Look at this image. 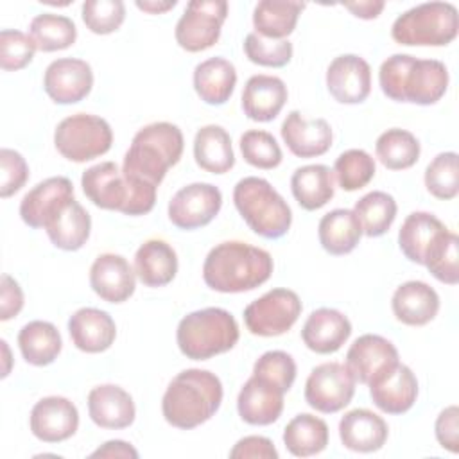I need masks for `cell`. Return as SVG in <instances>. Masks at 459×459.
<instances>
[{"label":"cell","instance_id":"obj_37","mask_svg":"<svg viewBox=\"0 0 459 459\" xmlns=\"http://www.w3.org/2000/svg\"><path fill=\"white\" fill-rule=\"evenodd\" d=\"M305 4L287 0H262L255 5V32L267 39H287L294 32Z\"/></svg>","mask_w":459,"mask_h":459},{"label":"cell","instance_id":"obj_20","mask_svg":"<svg viewBox=\"0 0 459 459\" xmlns=\"http://www.w3.org/2000/svg\"><path fill=\"white\" fill-rule=\"evenodd\" d=\"M285 393L271 382L251 375L237 398V411L242 421L249 425H271L283 412Z\"/></svg>","mask_w":459,"mask_h":459},{"label":"cell","instance_id":"obj_15","mask_svg":"<svg viewBox=\"0 0 459 459\" xmlns=\"http://www.w3.org/2000/svg\"><path fill=\"white\" fill-rule=\"evenodd\" d=\"M81 186L84 195L102 210L126 215L131 201V186L115 161H100L82 172Z\"/></svg>","mask_w":459,"mask_h":459},{"label":"cell","instance_id":"obj_12","mask_svg":"<svg viewBox=\"0 0 459 459\" xmlns=\"http://www.w3.org/2000/svg\"><path fill=\"white\" fill-rule=\"evenodd\" d=\"M222 208V194L212 183H190L179 188L167 208L169 221L179 230H197L210 224Z\"/></svg>","mask_w":459,"mask_h":459},{"label":"cell","instance_id":"obj_44","mask_svg":"<svg viewBox=\"0 0 459 459\" xmlns=\"http://www.w3.org/2000/svg\"><path fill=\"white\" fill-rule=\"evenodd\" d=\"M425 186L430 195L441 201H450L459 194V167L457 152H439L425 169Z\"/></svg>","mask_w":459,"mask_h":459},{"label":"cell","instance_id":"obj_25","mask_svg":"<svg viewBox=\"0 0 459 459\" xmlns=\"http://www.w3.org/2000/svg\"><path fill=\"white\" fill-rule=\"evenodd\" d=\"M88 414L100 429L120 430L134 421L133 396L115 384H102L88 393Z\"/></svg>","mask_w":459,"mask_h":459},{"label":"cell","instance_id":"obj_51","mask_svg":"<svg viewBox=\"0 0 459 459\" xmlns=\"http://www.w3.org/2000/svg\"><path fill=\"white\" fill-rule=\"evenodd\" d=\"M436 439L448 452L455 454L459 450V409L457 405L445 407L436 418Z\"/></svg>","mask_w":459,"mask_h":459},{"label":"cell","instance_id":"obj_18","mask_svg":"<svg viewBox=\"0 0 459 459\" xmlns=\"http://www.w3.org/2000/svg\"><path fill=\"white\" fill-rule=\"evenodd\" d=\"M90 285L100 299L124 303L134 292L136 273L122 255L102 253L90 267Z\"/></svg>","mask_w":459,"mask_h":459},{"label":"cell","instance_id":"obj_6","mask_svg":"<svg viewBox=\"0 0 459 459\" xmlns=\"http://www.w3.org/2000/svg\"><path fill=\"white\" fill-rule=\"evenodd\" d=\"M233 203L246 224L264 238H280L292 224L290 206L264 178L247 176L237 181Z\"/></svg>","mask_w":459,"mask_h":459},{"label":"cell","instance_id":"obj_13","mask_svg":"<svg viewBox=\"0 0 459 459\" xmlns=\"http://www.w3.org/2000/svg\"><path fill=\"white\" fill-rule=\"evenodd\" d=\"M398 350L377 333H364L353 341L346 353V368L355 382L369 385L398 364Z\"/></svg>","mask_w":459,"mask_h":459},{"label":"cell","instance_id":"obj_32","mask_svg":"<svg viewBox=\"0 0 459 459\" xmlns=\"http://www.w3.org/2000/svg\"><path fill=\"white\" fill-rule=\"evenodd\" d=\"M290 190L303 210H319L335 194L333 170L321 163L298 167L290 178Z\"/></svg>","mask_w":459,"mask_h":459},{"label":"cell","instance_id":"obj_16","mask_svg":"<svg viewBox=\"0 0 459 459\" xmlns=\"http://www.w3.org/2000/svg\"><path fill=\"white\" fill-rule=\"evenodd\" d=\"M326 88L341 104H360L371 93V66L357 54L337 56L326 68Z\"/></svg>","mask_w":459,"mask_h":459},{"label":"cell","instance_id":"obj_5","mask_svg":"<svg viewBox=\"0 0 459 459\" xmlns=\"http://www.w3.org/2000/svg\"><path fill=\"white\" fill-rule=\"evenodd\" d=\"M237 319L226 308L208 307L186 314L176 330L179 351L192 360H208L238 342Z\"/></svg>","mask_w":459,"mask_h":459},{"label":"cell","instance_id":"obj_55","mask_svg":"<svg viewBox=\"0 0 459 459\" xmlns=\"http://www.w3.org/2000/svg\"><path fill=\"white\" fill-rule=\"evenodd\" d=\"M353 16L362 20H373L377 18L385 4L382 0H359V2H344L342 4Z\"/></svg>","mask_w":459,"mask_h":459},{"label":"cell","instance_id":"obj_43","mask_svg":"<svg viewBox=\"0 0 459 459\" xmlns=\"http://www.w3.org/2000/svg\"><path fill=\"white\" fill-rule=\"evenodd\" d=\"M375 172V160L364 149H348L339 154L333 163V176L339 186L346 192L364 188L373 179Z\"/></svg>","mask_w":459,"mask_h":459},{"label":"cell","instance_id":"obj_9","mask_svg":"<svg viewBox=\"0 0 459 459\" xmlns=\"http://www.w3.org/2000/svg\"><path fill=\"white\" fill-rule=\"evenodd\" d=\"M301 299L290 289H271L244 308L246 328L258 337H276L289 332L301 314Z\"/></svg>","mask_w":459,"mask_h":459},{"label":"cell","instance_id":"obj_36","mask_svg":"<svg viewBox=\"0 0 459 459\" xmlns=\"http://www.w3.org/2000/svg\"><path fill=\"white\" fill-rule=\"evenodd\" d=\"M18 348L25 362L32 366H48L61 353L63 341L59 330L48 321H29L18 332Z\"/></svg>","mask_w":459,"mask_h":459},{"label":"cell","instance_id":"obj_24","mask_svg":"<svg viewBox=\"0 0 459 459\" xmlns=\"http://www.w3.org/2000/svg\"><path fill=\"white\" fill-rule=\"evenodd\" d=\"M368 387L373 403L385 414H403L418 398L416 375L409 366L400 362Z\"/></svg>","mask_w":459,"mask_h":459},{"label":"cell","instance_id":"obj_7","mask_svg":"<svg viewBox=\"0 0 459 459\" xmlns=\"http://www.w3.org/2000/svg\"><path fill=\"white\" fill-rule=\"evenodd\" d=\"M459 14L450 2H425L400 14L391 36L405 47H445L457 38Z\"/></svg>","mask_w":459,"mask_h":459},{"label":"cell","instance_id":"obj_8","mask_svg":"<svg viewBox=\"0 0 459 459\" xmlns=\"http://www.w3.org/2000/svg\"><path fill=\"white\" fill-rule=\"evenodd\" d=\"M113 143L111 126L97 115L75 113L63 118L54 131L57 152L75 163H84L106 154Z\"/></svg>","mask_w":459,"mask_h":459},{"label":"cell","instance_id":"obj_34","mask_svg":"<svg viewBox=\"0 0 459 459\" xmlns=\"http://www.w3.org/2000/svg\"><path fill=\"white\" fill-rule=\"evenodd\" d=\"M446 230V226L429 212H412L405 217L398 231V246L405 258L423 265L429 247Z\"/></svg>","mask_w":459,"mask_h":459},{"label":"cell","instance_id":"obj_33","mask_svg":"<svg viewBox=\"0 0 459 459\" xmlns=\"http://www.w3.org/2000/svg\"><path fill=\"white\" fill-rule=\"evenodd\" d=\"M362 235L364 233L357 215L348 208H335L325 213L317 226L321 247L333 256L351 253L360 242Z\"/></svg>","mask_w":459,"mask_h":459},{"label":"cell","instance_id":"obj_19","mask_svg":"<svg viewBox=\"0 0 459 459\" xmlns=\"http://www.w3.org/2000/svg\"><path fill=\"white\" fill-rule=\"evenodd\" d=\"M281 140L298 158H316L332 147L333 133L325 118H305L299 111H290L281 124Z\"/></svg>","mask_w":459,"mask_h":459},{"label":"cell","instance_id":"obj_28","mask_svg":"<svg viewBox=\"0 0 459 459\" xmlns=\"http://www.w3.org/2000/svg\"><path fill=\"white\" fill-rule=\"evenodd\" d=\"M391 308L400 323L409 326H423L437 316L439 296L429 283L411 280L394 290Z\"/></svg>","mask_w":459,"mask_h":459},{"label":"cell","instance_id":"obj_1","mask_svg":"<svg viewBox=\"0 0 459 459\" xmlns=\"http://www.w3.org/2000/svg\"><path fill=\"white\" fill-rule=\"evenodd\" d=\"M274 264L269 251L240 240H226L210 249L203 264L204 283L217 292H247L265 283Z\"/></svg>","mask_w":459,"mask_h":459},{"label":"cell","instance_id":"obj_49","mask_svg":"<svg viewBox=\"0 0 459 459\" xmlns=\"http://www.w3.org/2000/svg\"><path fill=\"white\" fill-rule=\"evenodd\" d=\"M32 38L22 30L4 29L0 32V66L5 72L25 68L36 52Z\"/></svg>","mask_w":459,"mask_h":459},{"label":"cell","instance_id":"obj_31","mask_svg":"<svg viewBox=\"0 0 459 459\" xmlns=\"http://www.w3.org/2000/svg\"><path fill=\"white\" fill-rule=\"evenodd\" d=\"M237 70L224 57H210L194 68V90L210 106H222L233 95Z\"/></svg>","mask_w":459,"mask_h":459},{"label":"cell","instance_id":"obj_54","mask_svg":"<svg viewBox=\"0 0 459 459\" xmlns=\"http://www.w3.org/2000/svg\"><path fill=\"white\" fill-rule=\"evenodd\" d=\"M90 457H126V459H136L138 457V450L122 439H111L106 441L102 446H99L97 450H93L90 454Z\"/></svg>","mask_w":459,"mask_h":459},{"label":"cell","instance_id":"obj_11","mask_svg":"<svg viewBox=\"0 0 459 459\" xmlns=\"http://www.w3.org/2000/svg\"><path fill=\"white\" fill-rule=\"evenodd\" d=\"M355 394V378L341 362L316 366L305 382V402L323 414L342 411Z\"/></svg>","mask_w":459,"mask_h":459},{"label":"cell","instance_id":"obj_23","mask_svg":"<svg viewBox=\"0 0 459 459\" xmlns=\"http://www.w3.org/2000/svg\"><path fill=\"white\" fill-rule=\"evenodd\" d=\"M68 333L77 350L84 353H100L115 342L117 325L106 310L82 307L70 316Z\"/></svg>","mask_w":459,"mask_h":459},{"label":"cell","instance_id":"obj_39","mask_svg":"<svg viewBox=\"0 0 459 459\" xmlns=\"http://www.w3.org/2000/svg\"><path fill=\"white\" fill-rule=\"evenodd\" d=\"M375 152L378 161L389 170L411 169L420 160V142L405 129L393 127L384 131L375 143Z\"/></svg>","mask_w":459,"mask_h":459},{"label":"cell","instance_id":"obj_53","mask_svg":"<svg viewBox=\"0 0 459 459\" xmlns=\"http://www.w3.org/2000/svg\"><path fill=\"white\" fill-rule=\"evenodd\" d=\"M23 308V292L18 281L9 276L2 274L0 280V321H9L20 314Z\"/></svg>","mask_w":459,"mask_h":459},{"label":"cell","instance_id":"obj_48","mask_svg":"<svg viewBox=\"0 0 459 459\" xmlns=\"http://www.w3.org/2000/svg\"><path fill=\"white\" fill-rule=\"evenodd\" d=\"M253 375L271 382L273 385L287 393L296 380V362L287 351L271 350L256 359L253 366Z\"/></svg>","mask_w":459,"mask_h":459},{"label":"cell","instance_id":"obj_3","mask_svg":"<svg viewBox=\"0 0 459 459\" xmlns=\"http://www.w3.org/2000/svg\"><path fill=\"white\" fill-rule=\"evenodd\" d=\"M221 378L208 369H183L167 385L161 412L169 425L183 430L206 423L222 402Z\"/></svg>","mask_w":459,"mask_h":459},{"label":"cell","instance_id":"obj_2","mask_svg":"<svg viewBox=\"0 0 459 459\" xmlns=\"http://www.w3.org/2000/svg\"><path fill=\"white\" fill-rule=\"evenodd\" d=\"M378 82L382 93L394 102L430 106L446 93L448 70L437 59L393 54L380 65Z\"/></svg>","mask_w":459,"mask_h":459},{"label":"cell","instance_id":"obj_21","mask_svg":"<svg viewBox=\"0 0 459 459\" xmlns=\"http://www.w3.org/2000/svg\"><path fill=\"white\" fill-rule=\"evenodd\" d=\"M70 199L74 185L65 176H54L38 183L20 203V217L30 228H45L48 219Z\"/></svg>","mask_w":459,"mask_h":459},{"label":"cell","instance_id":"obj_50","mask_svg":"<svg viewBox=\"0 0 459 459\" xmlns=\"http://www.w3.org/2000/svg\"><path fill=\"white\" fill-rule=\"evenodd\" d=\"M0 197L14 195L29 179V165L25 158L14 151L4 147L0 151Z\"/></svg>","mask_w":459,"mask_h":459},{"label":"cell","instance_id":"obj_57","mask_svg":"<svg viewBox=\"0 0 459 459\" xmlns=\"http://www.w3.org/2000/svg\"><path fill=\"white\" fill-rule=\"evenodd\" d=\"M2 344V351H4V360H5V366H4V369H2V378H5L7 375H9V362H11V357H9V348H7V342L5 341H2L0 342Z\"/></svg>","mask_w":459,"mask_h":459},{"label":"cell","instance_id":"obj_38","mask_svg":"<svg viewBox=\"0 0 459 459\" xmlns=\"http://www.w3.org/2000/svg\"><path fill=\"white\" fill-rule=\"evenodd\" d=\"M283 445L296 457H310L328 445V425L325 420L301 412L283 429Z\"/></svg>","mask_w":459,"mask_h":459},{"label":"cell","instance_id":"obj_47","mask_svg":"<svg viewBox=\"0 0 459 459\" xmlns=\"http://www.w3.org/2000/svg\"><path fill=\"white\" fill-rule=\"evenodd\" d=\"M247 59L260 66L281 68L292 59V43L289 39H267L256 32H249L244 39Z\"/></svg>","mask_w":459,"mask_h":459},{"label":"cell","instance_id":"obj_56","mask_svg":"<svg viewBox=\"0 0 459 459\" xmlns=\"http://www.w3.org/2000/svg\"><path fill=\"white\" fill-rule=\"evenodd\" d=\"M176 0H169V2H156V0H136L134 5L140 9V11H145L149 14H161V13H167L170 9L176 7Z\"/></svg>","mask_w":459,"mask_h":459},{"label":"cell","instance_id":"obj_35","mask_svg":"<svg viewBox=\"0 0 459 459\" xmlns=\"http://www.w3.org/2000/svg\"><path fill=\"white\" fill-rule=\"evenodd\" d=\"M195 163L212 174H226L235 165L231 138L222 126L208 124L194 138Z\"/></svg>","mask_w":459,"mask_h":459},{"label":"cell","instance_id":"obj_46","mask_svg":"<svg viewBox=\"0 0 459 459\" xmlns=\"http://www.w3.org/2000/svg\"><path fill=\"white\" fill-rule=\"evenodd\" d=\"M84 25L93 34H111L120 29L126 18V5L122 0H86L81 7Z\"/></svg>","mask_w":459,"mask_h":459},{"label":"cell","instance_id":"obj_14","mask_svg":"<svg viewBox=\"0 0 459 459\" xmlns=\"http://www.w3.org/2000/svg\"><path fill=\"white\" fill-rule=\"evenodd\" d=\"M93 88V72L84 59L61 57L52 61L43 75V90L56 104H75Z\"/></svg>","mask_w":459,"mask_h":459},{"label":"cell","instance_id":"obj_26","mask_svg":"<svg viewBox=\"0 0 459 459\" xmlns=\"http://www.w3.org/2000/svg\"><path fill=\"white\" fill-rule=\"evenodd\" d=\"M387 436V423L369 409H351L339 421L341 443L351 452H377L385 445Z\"/></svg>","mask_w":459,"mask_h":459},{"label":"cell","instance_id":"obj_4","mask_svg":"<svg viewBox=\"0 0 459 459\" xmlns=\"http://www.w3.org/2000/svg\"><path fill=\"white\" fill-rule=\"evenodd\" d=\"M183 147V133L176 124L152 122L143 126L133 136L124 156L122 174L131 181L158 186L167 170L181 160Z\"/></svg>","mask_w":459,"mask_h":459},{"label":"cell","instance_id":"obj_22","mask_svg":"<svg viewBox=\"0 0 459 459\" xmlns=\"http://www.w3.org/2000/svg\"><path fill=\"white\" fill-rule=\"evenodd\" d=\"M351 335L350 319L335 308H317L310 312L303 328L301 339L305 346L319 355H330L342 348Z\"/></svg>","mask_w":459,"mask_h":459},{"label":"cell","instance_id":"obj_10","mask_svg":"<svg viewBox=\"0 0 459 459\" xmlns=\"http://www.w3.org/2000/svg\"><path fill=\"white\" fill-rule=\"evenodd\" d=\"M228 16L224 0H192L176 23V41L186 52H201L213 47L221 38Z\"/></svg>","mask_w":459,"mask_h":459},{"label":"cell","instance_id":"obj_52","mask_svg":"<svg viewBox=\"0 0 459 459\" xmlns=\"http://www.w3.org/2000/svg\"><path fill=\"white\" fill-rule=\"evenodd\" d=\"M231 459H278V450L269 437L246 436L230 450Z\"/></svg>","mask_w":459,"mask_h":459},{"label":"cell","instance_id":"obj_40","mask_svg":"<svg viewBox=\"0 0 459 459\" xmlns=\"http://www.w3.org/2000/svg\"><path fill=\"white\" fill-rule=\"evenodd\" d=\"M396 212L398 206L394 197L382 190H373L362 195L353 206V213L366 237H382L387 233L396 219Z\"/></svg>","mask_w":459,"mask_h":459},{"label":"cell","instance_id":"obj_27","mask_svg":"<svg viewBox=\"0 0 459 459\" xmlns=\"http://www.w3.org/2000/svg\"><path fill=\"white\" fill-rule=\"evenodd\" d=\"M289 91L285 82L276 75H251L242 91V109L249 120L271 122L287 102Z\"/></svg>","mask_w":459,"mask_h":459},{"label":"cell","instance_id":"obj_30","mask_svg":"<svg viewBox=\"0 0 459 459\" xmlns=\"http://www.w3.org/2000/svg\"><path fill=\"white\" fill-rule=\"evenodd\" d=\"M134 273L145 287H165L178 273V255L165 240L149 238L136 249Z\"/></svg>","mask_w":459,"mask_h":459},{"label":"cell","instance_id":"obj_29","mask_svg":"<svg viewBox=\"0 0 459 459\" xmlns=\"http://www.w3.org/2000/svg\"><path fill=\"white\" fill-rule=\"evenodd\" d=\"M50 242L63 251H77L90 238L91 219L81 203L70 199L45 224Z\"/></svg>","mask_w":459,"mask_h":459},{"label":"cell","instance_id":"obj_42","mask_svg":"<svg viewBox=\"0 0 459 459\" xmlns=\"http://www.w3.org/2000/svg\"><path fill=\"white\" fill-rule=\"evenodd\" d=\"M459 237L448 228L429 247L423 265L429 273L446 285L459 281Z\"/></svg>","mask_w":459,"mask_h":459},{"label":"cell","instance_id":"obj_17","mask_svg":"<svg viewBox=\"0 0 459 459\" xmlns=\"http://www.w3.org/2000/svg\"><path fill=\"white\" fill-rule=\"evenodd\" d=\"M29 425L39 441L61 443L77 432L79 411L65 396H45L34 403Z\"/></svg>","mask_w":459,"mask_h":459},{"label":"cell","instance_id":"obj_41","mask_svg":"<svg viewBox=\"0 0 459 459\" xmlns=\"http://www.w3.org/2000/svg\"><path fill=\"white\" fill-rule=\"evenodd\" d=\"M29 36L41 52H56L72 47L77 39V27L72 18L54 13H43L32 18Z\"/></svg>","mask_w":459,"mask_h":459},{"label":"cell","instance_id":"obj_45","mask_svg":"<svg viewBox=\"0 0 459 459\" xmlns=\"http://www.w3.org/2000/svg\"><path fill=\"white\" fill-rule=\"evenodd\" d=\"M240 152L251 167L264 170L276 169L283 158L276 138L262 129H249L240 136Z\"/></svg>","mask_w":459,"mask_h":459}]
</instances>
